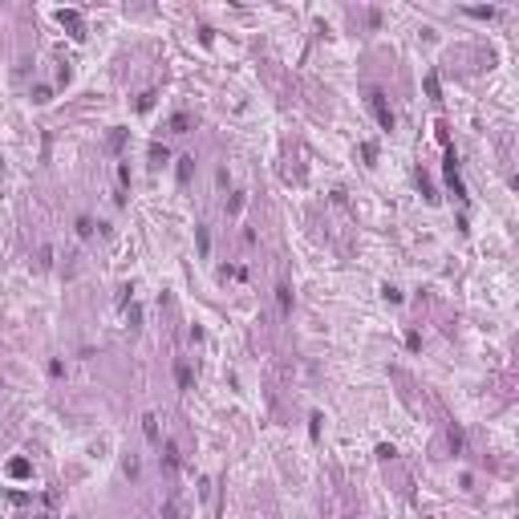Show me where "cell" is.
<instances>
[{
	"mask_svg": "<svg viewBox=\"0 0 519 519\" xmlns=\"http://www.w3.org/2000/svg\"><path fill=\"white\" fill-rule=\"evenodd\" d=\"M369 106H373V114H377V122H381V130H394V114H390V106H386L381 89H373V94H369Z\"/></svg>",
	"mask_w": 519,
	"mask_h": 519,
	"instance_id": "cell-1",
	"label": "cell"
},
{
	"mask_svg": "<svg viewBox=\"0 0 519 519\" xmlns=\"http://www.w3.org/2000/svg\"><path fill=\"white\" fill-rule=\"evenodd\" d=\"M142 434H146L150 446H159V418L154 414H142Z\"/></svg>",
	"mask_w": 519,
	"mask_h": 519,
	"instance_id": "cell-2",
	"label": "cell"
},
{
	"mask_svg": "<svg viewBox=\"0 0 519 519\" xmlns=\"http://www.w3.org/2000/svg\"><path fill=\"white\" fill-rule=\"evenodd\" d=\"M276 304H280V312H284V317L292 312V288H288V284H280V288H276Z\"/></svg>",
	"mask_w": 519,
	"mask_h": 519,
	"instance_id": "cell-3",
	"label": "cell"
},
{
	"mask_svg": "<svg viewBox=\"0 0 519 519\" xmlns=\"http://www.w3.org/2000/svg\"><path fill=\"white\" fill-rule=\"evenodd\" d=\"M174 377H178V390H191V369H187V361H178Z\"/></svg>",
	"mask_w": 519,
	"mask_h": 519,
	"instance_id": "cell-4",
	"label": "cell"
},
{
	"mask_svg": "<svg viewBox=\"0 0 519 519\" xmlns=\"http://www.w3.org/2000/svg\"><path fill=\"white\" fill-rule=\"evenodd\" d=\"M167 159H171V150H167V146H150V163H154V167H163Z\"/></svg>",
	"mask_w": 519,
	"mask_h": 519,
	"instance_id": "cell-5",
	"label": "cell"
},
{
	"mask_svg": "<svg viewBox=\"0 0 519 519\" xmlns=\"http://www.w3.org/2000/svg\"><path fill=\"white\" fill-rule=\"evenodd\" d=\"M191 163H195L191 154H183V159H178V183H187V178H191Z\"/></svg>",
	"mask_w": 519,
	"mask_h": 519,
	"instance_id": "cell-6",
	"label": "cell"
},
{
	"mask_svg": "<svg viewBox=\"0 0 519 519\" xmlns=\"http://www.w3.org/2000/svg\"><path fill=\"white\" fill-rule=\"evenodd\" d=\"M187 126H191V118H187V114H174L171 118V130H174V134H187Z\"/></svg>",
	"mask_w": 519,
	"mask_h": 519,
	"instance_id": "cell-7",
	"label": "cell"
},
{
	"mask_svg": "<svg viewBox=\"0 0 519 519\" xmlns=\"http://www.w3.org/2000/svg\"><path fill=\"white\" fill-rule=\"evenodd\" d=\"M61 25H69V29L81 33V16H77V12H65V8H61Z\"/></svg>",
	"mask_w": 519,
	"mask_h": 519,
	"instance_id": "cell-8",
	"label": "cell"
},
{
	"mask_svg": "<svg viewBox=\"0 0 519 519\" xmlns=\"http://www.w3.org/2000/svg\"><path fill=\"white\" fill-rule=\"evenodd\" d=\"M49 98H53V89H49V85H37V89H33V102H41V106H45Z\"/></svg>",
	"mask_w": 519,
	"mask_h": 519,
	"instance_id": "cell-9",
	"label": "cell"
},
{
	"mask_svg": "<svg viewBox=\"0 0 519 519\" xmlns=\"http://www.w3.org/2000/svg\"><path fill=\"white\" fill-rule=\"evenodd\" d=\"M8 470H12L16 479H25V475H29V462H25V459H16V462H12V466H8Z\"/></svg>",
	"mask_w": 519,
	"mask_h": 519,
	"instance_id": "cell-10",
	"label": "cell"
},
{
	"mask_svg": "<svg viewBox=\"0 0 519 519\" xmlns=\"http://www.w3.org/2000/svg\"><path fill=\"white\" fill-rule=\"evenodd\" d=\"M163 519H178V507H174V499H167V503H163Z\"/></svg>",
	"mask_w": 519,
	"mask_h": 519,
	"instance_id": "cell-11",
	"label": "cell"
},
{
	"mask_svg": "<svg viewBox=\"0 0 519 519\" xmlns=\"http://www.w3.org/2000/svg\"><path fill=\"white\" fill-rule=\"evenodd\" d=\"M77 235H94V223H89V219H85V215H81V219H77Z\"/></svg>",
	"mask_w": 519,
	"mask_h": 519,
	"instance_id": "cell-12",
	"label": "cell"
},
{
	"mask_svg": "<svg viewBox=\"0 0 519 519\" xmlns=\"http://www.w3.org/2000/svg\"><path fill=\"white\" fill-rule=\"evenodd\" d=\"M426 89H430V98H438V77L434 73H426Z\"/></svg>",
	"mask_w": 519,
	"mask_h": 519,
	"instance_id": "cell-13",
	"label": "cell"
}]
</instances>
